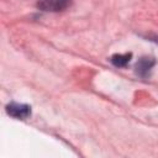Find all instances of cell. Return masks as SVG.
<instances>
[{"instance_id": "cell-1", "label": "cell", "mask_w": 158, "mask_h": 158, "mask_svg": "<svg viewBox=\"0 0 158 158\" xmlns=\"http://www.w3.org/2000/svg\"><path fill=\"white\" fill-rule=\"evenodd\" d=\"M72 0H38L37 7L46 12H59L68 9Z\"/></svg>"}, {"instance_id": "cell-2", "label": "cell", "mask_w": 158, "mask_h": 158, "mask_svg": "<svg viewBox=\"0 0 158 158\" xmlns=\"http://www.w3.org/2000/svg\"><path fill=\"white\" fill-rule=\"evenodd\" d=\"M6 112L14 118L17 120H25L28 116H31V106L27 104H20V102H10L6 105Z\"/></svg>"}, {"instance_id": "cell-3", "label": "cell", "mask_w": 158, "mask_h": 158, "mask_svg": "<svg viewBox=\"0 0 158 158\" xmlns=\"http://www.w3.org/2000/svg\"><path fill=\"white\" fill-rule=\"evenodd\" d=\"M154 65V59L151 57H142L141 59H138V62L136 63V73L141 77H146L148 75V73L151 72V69Z\"/></svg>"}, {"instance_id": "cell-4", "label": "cell", "mask_w": 158, "mask_h": 158, "mask_svg": "<svg viewBox=\"0 0 158 158\" xmlns=\"http://www.w3.org/2000/svg\"><path fill=\"white\" fill-rule=\"evenodd\" d=\"M131 58H132V53H123V54H114L110 58V60L115 67L121 68V67H125L131 60Z\"/></svg>"}]
</instances>
